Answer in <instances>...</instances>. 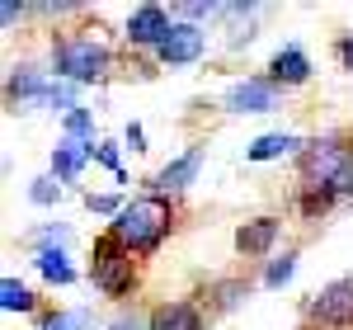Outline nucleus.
<instances>
[{
	"instance_id": "obj_28",
	"label": "nucleus",
	"mask_w": 353,
	"mask_h": 330,
	"mask_svg": "<svg viewBox=\"0 0 353 330\" xmlns=\"http://www.w3.org/2000/svg\"><path fill=\"white\" fill-rule=\"evenodd\" d=\"M174 14H184V19H208V14H221V5H179Z\"/></svg>"
},
{
	"instance_id": "obj_23",
	"label": "nucleus",
	"mask_w": 353,
	"mask_h": 330,
	"mask_svg": "<svg viewBox=\"0 0 353 330\" xmlns=\"http://www.w3.org/2000/svg\"><path fill=\"white\" fill-rule=\"evenodd\" d=\"M85 208H90V213H104V217H118V213H123V203H118L113 193H85Z\"/></svg>"
},
{
	"instance_id": "obj_27",
	"label": "nucleus",
	"mask_w": 353,
	"mask_h": 330,
	"mask_svg": "<svg viewBox=\"0 0 353 330\" xmlns=\"http://www.w3.org/2000/svg\"><path fill=\"white\" fill-rule=\"evenodd\" d=\"M334 57H339V66H344V71H353V33L334 38Z\"/></svg>"
},
{
	"instance_id": "obj_3",
	"label": "nucleus",
	"mask_w": 353,
	"mask_h": 330,
	"mask_svg": "<svg viewBox=\"0 0 353 330\" xmlns=\"http://www.w3.org/2000/svg\"><path fill=\"white\" fill-rule=\"evenodd\" d=\"M90 283L104 293V298H128L137 288V255L113 231L94 236V250H90Z\"/></svg>"
},
{
	"instance_id": "obj_9",
	"label": "nucleus",
	"mask_w": 353,
	"mask_h": 330,
	"mask_svg": "<svg viewBox=\"0 0 353 330\" xmlns=\"http://www.w3.org/2000/svg\"><path fill=\"white\" fill-rule=\"evenodd\" d=\"M146 330H208V316H203V307H198V302H189V298H174V302L151 307Z\"/></svg>"
},
{
	"instance_id": "obj_12",
	"label": "nucleus",
	"mask_w": 353,
	"mask_h": 330,
	"mask_svg": "<svg viewBox=\"0 0 353 330\" xmlns=\"http://www.w3.org/2000/svg\"><path fill=\"white\" fill-rule=\"evenodd\" d=\"M264 76L288 95V90H297V85L311 81V57L301 52V48H278V52L269 57V71H264Z\"/></svg>"
},
{
	"instance_id": "obj_10",
	"label": "nucleus",
	"mask_w": 353,
	"mask_h": 330,
	"mask_svg": "<svg viewBox=\"0 0 353 330\" xmlns=\"http://www.w3.org/2000/svg\"><path fill=\"white\" fill-rule=\"evenodd\" d=\"M278 236H283V222L278 217H250L236 226V250H241L245 260H264L278 246Z\"/></svg>"
},
{
	"instance_id": "obj_2",
	"label": "nucleus",
	"mask_w": 353,
	"mask_h": 330,
	"mask_svg": "<svg viewBox=\"0 0 353 330\" xmlns=\"http://www.w3.org/2000/svg\"><path fill=\"white\" fill-rule=\"evenodd\" d=\"M52 71L57 81L94 85L113 71V48L94 33H61V38H52Z\"/></svg>"
},
{
	"instance_id": "obj_26",
	"label": "nucleus",
	"mask_w": 353,
	"mask_h": 330,
	"mask_svg": "<svg viewBox=\"0 0 353 330\" xmlns=\"http://www.w3.org/2000/svg\"><path fill=\"white\" fill-rule=\"evenodd\" d=\"M57 193H61V189H57L52 179H33V189H28V198H33V203H52Z\"/></svg>"
},
{
	"instance_id": "obj_29",
	"label": "nucleus",
	"mask_w": 353,
	"mask_h": 330,
	"mask_svg": "<svg viewBox=\"0 0 353 330\" xmlns=\"http://www.w3.org/2000/svg\"><path fill=\"white\" fill-rule=\"evenodd\" d=\"M128 146H132V151H146V133H141V123H128Z\"/></svg>"
},
{
	"instance_id": "obj_20",
	"label": "nucleus",
	"mask_w": 353,
	"mask_h": 330,
	"mask_svg": "<svg viewBox=\"0 0 353 330\" xmlns=\"http://www.w3.org/2000/svg\"><path fill=\"white\" fill-rule=\"evenodd\" d=\"M38 330H90V316L85 311H48V316H38Z\"/></svg>"
},
{
	"instance_id": "obj_14",
	"label": "nucleus",
	"mask_w": 353,
	"mask_h": 330,
	"mask_svg": "<svg viewBox=\"0 0 353 330\" xmlns=\"http://www.w3.org/2000/svg\"><path fill=\"white\" fill-rule=\"evenodd\" d=\"M94 146H99V142H76V137H61V146L52 151V175L71 184V179H76V175L85 170V161H94Z\"/></svg>"
},
{
	"instance_id": "obj_16",
	"label": "nucleus",
	"mask_w": 353,
	"mask_h": 330,
	"mask_svg": "<svg viewBox=\"0 0 353 330\" xmlns=\"http://www.w3.org/2000/svg\"><path fill=\"white\" fill-rule=\"evenodd\" d=\"M334 203H339V189H334V184H301V193H297V213L306 222L330 217Z\"/></svg>"
},
{
	"instance_id": "obj_22",
	"label": "nucleus",
	"mask_w": 353,
	"mask_h": 330,
	"mask_svg": "<svg viewBox=\"0 0 353 330\" xmlns=\"http://www.w3.org/2000/svg\"><path fill=\"white\" fill-rule=\"evenodd\" d=\"M90 133H94V123H90V109H71V113H66V137H76V142H94Z\"/></svg>"
},
{
	"instance_id": "obj_17",
	"label": "nucleus",
	"mask_w": 353,
	"mask_h": 330,
	"mask_svg": "<svg viewBox=\"0 0 353 330\" xmlns=\"http://www.w3.org/2000/svg\"><path fill=\"white\" fill-rule=\"evenodd\" d=\"M33 264H38V274L48 278V283H76V269L66 264V255H61V246H38V255H33Z\"/></svg>"
},
{
	"instance_id": "obj_5",
	"label": "nucleus",
	"mask_w": 353,
	"mask_h": 330,
	"mask_svg": "<svg viewBox=\"0 0 353 330\" xmlns=\"http://www.w3.org/2000/svg\"><path fill=\"white\" fill-rule=\"evenodd\" d=\"M306 316L325 330H349L353 326V278H334L325 283L311 302H306Z\"/></svg>"
},
{
	"instance_id": "obj_13",
	"label": "nucleus",
	"mask_w": 353,
	"mask_h": 330,
	"mask_svg": "<svg viewBox=\"0 0 353 330\" xmlns=\"http://www.w3.org/2000/svg\"><path fill=\"white\" fill-rule=\"evenodd\" d=\"M52 85L43 71H33V66H14V76L5 81V99L10 104H28V99H38V104H48V95H52Z\"/></svg>"
},
{
	"instance_id": "obj_4",
	"label": "nucleus",
	"mask_w": 353,
	"mask_h": 330,
	"mask_svg": "<svg viewBox=\"0 0 353 330\" xmlns=\"http://www.w3.org/2000/svg\"><path fill=\"white\" fill-rule=\"evenodd\" d=\"M349 151H353V146L339 137V133L306 142V146H301V156H297V179H301V184H334V175L344 170Z\"/></svg>"
},
{
	"instance_id": "obj_11",
	"label": "nucleus",
	"mask_w": 353,
	"mask_h": 330,
	"mask_svg": "<svg viewBox=\"0 0 353 330\" xmlns=\"http://www.w3.org/2000/svg\"><path fill=\"white\" fill-rule=\"evenodd\" d=\"M198 165H203V146H189L184 156H174L165 170H156L151 193H161V198H170V193H184L193 179H198Z\"/></svg>"
},
{
	"instance_id": "obj_19",
	"label": "nucleus",
	"mask_w": 353,
	"mask_h": 330,
	"mask_svg": "<svg viewBox=\"0 0 353 330\" xmlns=\"http://www.w3.org/2000/svg\"><path fill=\"white\" fill-rule=\"evenodd\" d=\"M0 307H5V311H33V293H28L24 283H19V278H5V283H0Z\"/></svg>"
},
{
	"instance_id": "obj_30",
	"label": "nucleus",
	"mask_w": 353,
	"mask_h": 330,
	"mask_svg": "<svg viewBox=\"0 0 353 330\" xmlns=\"http://www.w3.org/2000/svg\"><path fill=\"white\" fill-rule=\"evenodd\" d=\"M19 14H24V5H14V0H5V5H0V19H5V28L14 24Z\"/></svg>"
},
{
	"instance_id": "obj_1",
	"label": "nucleus",
	"mask_w": 353,
	"mask_h": 330,
	"mask_svg": "<svg viewBox=\"0 0 353 330\" xmlns=\"http://www.w3.org/2000/svg\"><path fill=\"white\" fill-rule=\"evenodd\" d=\"M109 231L132 250L137 260H151L165 246V236L174 231V203L161 193H141L132 203H123V213L109 222Z\"/></svg>"
},
{
	"instance_id": "obj_7",
	"label": "nucleus",
	"mask_w": 353,
	"mask_h": 330,
	"mask_svg": "<svg viewBox=\"0 0 353 330\" xmlns=\"http://www.w3.org/2000/svg\"><path fill=\"white\" fill-rule=\"evenodd\" d=\"M170 28H174V19H170L165 5H137L132 14H128V33H123V38H128L132 48H151V52H156L165 38H170Z\"/></svg>"
},
{
	"instance_id": "obj_24",
	"label": "nucleus",
	"mask_w": 353,
	"mask_h": 330,
	"mask_svg": "<svg viewBox=\"0 0 353 330\" xmlns=\"http://www.w3.org/2000/svg\"><path fill=\"white\" fill-rule=\"evenodd\" d=\"M94 161H104V165L113 170V179L123 184V161H118V151H113L109 142H99V146H94Z\"/></svg>"
},
{
	"instance_id": "obj_21",
	"label": "nucleus",
	"mask_w": 353,
	"mask_h": 330,
	"mask_svg": "<svg viewBox=\"0 0 353 330\" xmlns=\"http://www.w3.org/2000/svg\"><path fill=\"white\" fill-rule=\"evenodd\" d=\"M292 274H297V255L288 250L283 260H273L269 269H264V288H283V283H288V278H292Z\"/></svg>"
},
{
	"instance_id": "obj_6",
	"label": "nucleus",
	"mask_w": 353,
	"mask_h": 330,
	"mask_svg": "<svg viewBox=\"0 0 353 330\" xmlns=\"http://www.w3.org/2000/svg\"><path fill=\"white\" fill-rule=\"evenodd\" d=\"M278 99H283V90L269 76H245V81H236L221 95V109L226 113H273Z\"/></svg>"
},
{
	"instance_id": "obj_18",
	"label": "nucleus",
	"mask_w": 353,
	"mask_h": 330,
	"mask_svg": "<svg viewBox=\"0 0 353 330\" xmlns=\"http://www.w3.org/2000/svg\"><path fill=\"white\" fill-rule=\"evenodd\" d=\"M212 307L217 311H231V307H241V298H250V283L245 278H221V283H212Z\"/></svg>"
},
{
	"instance_id": "obj_15",
	"label": "nucleus",
	"mask_w": 353,
	"mask_h": 330,
	"mask_svg": "<svg viewBox=\"0 0 353 330\" xmlns=\"http://www.w3.org/2000/svg\"><path fill=\"white\" fill-rule=\"evenodd\" d=\"M301 146H306V142H301L297 133H269V137L245 146V161H278V156H292V151L301 156Z\"/></svg>"
},
{
	"instance_id": "obj_25",
	"label": "nucleus",
	"mask_w": 353,
	"mask_h": 330,
	"mask_svg": "<svg viewBox=\"0 0 353 330\" xmlns=\"http://www.w3.org/2000/svg\"><path fill=\"white\" fill-rule=\"evenodd\" d=\"M334 189H339V198H353V151H349V161H344V170L334 175Z\"/></svg>"
},
{
	"instance_id": "obj_8",
	"label": "nucleus",
	"mask_w": 353,
	"mask_h": 330,
	"mask_svg": "<svg viewBox=\"0 0 353 330\" xmlns=\"http://www.w3.org/2000/svg\"><path fill=\"white\" fill-rule=\"evenodd\" d=\"M203 52H208V33L198 24H174L170 38L156 48V61L161 66H193V61H203Z\"/></svg>"
},
{
	"instance_id": "obj_31",
	"label": "nucleus",
	"mask_w": 353,
	"mask_h": 330,
	"mask_svg": "<svg viewBox=\"0 0 353 330\" xmlns=\"http://www.w3.org/2000/svg\"><path fill=\"white\" fill-rule=\"evenodd\" d=\"M109 330H141V321H137V316H123V321H113Z\"/></svg>"
}]
</instances>
